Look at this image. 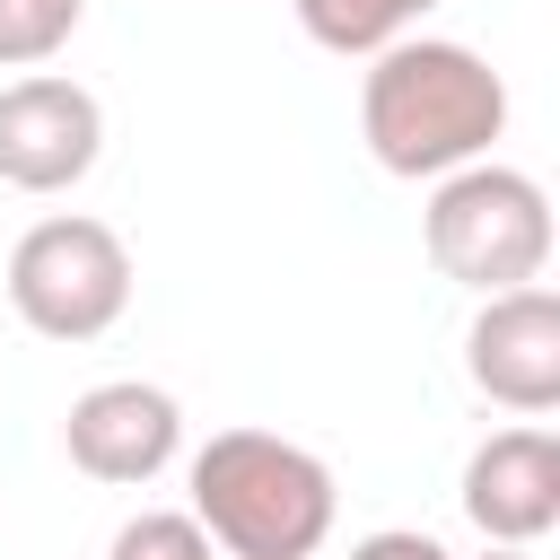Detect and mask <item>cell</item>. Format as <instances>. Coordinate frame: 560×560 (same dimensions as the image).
<instances>
[{"label": "cell", "mask_w": 560, "mask_h": 560, "mask_svg": "<svg viewBox=\"0 0 560 560\" xmlns=\"http://www.w3.org/2000/svg\"><path fill=\"white\" fill-rule=\"evenodd\" d=\"M359 131L368 158L402 184H438L472 158L499 149L508 131V79L446 35H394L385 52H368L359 79Z\"/></svg>", "instance_id": "obj_1"}, {"label": "cell", "mask_w": 560, "mask_h": 560, "mask_svg": "<svg viewBox=\"0 0 560 560\" xmlns=\"http://www.w3.org/2000/svg\"><path fill=\"white\" fill-rule=\"evenodd\" d=\"M332 464L280 429H219L192 455V525L228 560H315L332 542Z\"/></svg>", "instance_id": "obj_2"}, {"label": "cell", "mask_w": 560, "mask_h": 560, "mask_svg": "<svg viewBox=\"0 0 560 560\" xmlns=\"http://www.w3.org/2000/svg\"><path fill=\"white\" fill-rule=\"evenodd\" d=\"M420 236H429V262L446 280L499 298V289L542 280V262H551V192L525 166L472 158V166L438 175V192L420 210Z\"/></svg>", "instance_id": "obj_3"}, {"label": "cell", "mask_w": 560, "mask_h": 560, "mask_svg": "<svg viewBox=\"0 0 560 560\" xmlns=\"http://www.w3.org/2000/svg\"><path fill=\"white\" fill-rule=\"evenodd\" d=\"M9 306L44 341H96L131 306V245L88 210L35 219L9 254Z\"/></svg>", "instance_id": "obj_4"}, {"label": "cell", "mask_w": 560, "mask_h": 560, "mask_svg": "<svg viewBox=\"0 0 560 560\" xmlns=\"http://www.w3.org/2000/svg\"><path fill=\"white\" fill-rule=\"evenodd\" d=\"M96 158H105V105L79 79L35 70V79L0 88V184H18V192H70Z\"/></svg>", "instance_id": "obj_5"}, {"label": "cell", "mask_w": 560, "mask_h": 560, "mask_svg": "<svg viewBox=\"0 0 560 560\" xmlns=\"http://www.w3.org/2000/svg\"><path fill=\"white\" fill-rule=\"evenodd\" d=\"M464 376L481 385V402H499L516 420L560 411V298L542 280L481 298V315L464 332Z\"/></svg>", "instance_id": "obj_6"}, {"label": "cell", "mask_w": 560, "mask_h": 560, "mask_svg": "<svg viewBox=\"0 0 560 560\" xmlns=\"http://www.w3.org/2000/svg\"><path fill=\"white\" fill-rule=\"evenodd\" d=\"M61 446H70V464H79L88 481L140 490V481H158V472L175 464V446H184V411H175L166 385L105 376V385H88V394L70 402Z\"/></svg>", "instance_id": "obj_7"}, {"label": "cell", "mask_w": 560, "mask_h": 560, "mask_svg": "<svg viewBox=\"0 0 560 560\" xmlns=\"http://www.w3.org/2000/svg\"><path fill=\"white\" fill-rule=\"evenodd\" d=\"M464 516L481 542H508V551H534L551 525H560V438L551 429H490L464 464Z\"/></svg>", "instance_id": "obj_8"}, {"label": "cell", "mask_w": 560, "mask_h": 560, "mask_svg": "<svg viewBox=\"0 0 560 560\" xmlns=\"http://www.w3.org/2000/svg\"><path fill=\"white\" fill-rule=\"evenodd\" d=\"M429 9H438V0H298V26H306L324 52L368 61V52H385L394 35H411Z\"/></svg>", "instance_id": "obj_9"}, {"label": "cell", "mask_w": 560, "mask_h": 560, "mask_svg": "<svg viewBox=\"0 0 560 560\" xmlns=\"http://www.w3.org/2000/svg\"><path fill=\"white\" fill-rule=\"evenodd\" d=\"M88 0H0V70H35L79 35Z\"/></svg>", "instance_id": "obj_10"}, {"label": "cell", "mask_w": 560, "mask_h": 560, "mask_svg": "<svg viewBox=\"0 0 560 560\" xmlns=\"http://www.w3.org/2000/svg\"><path fill=\"white\" fill-rule=\"evenodd\" d=\"M105 560H219V551H210V534L192 525V508H140V516L114 534Z\"/></svg>", "instance_id": "obj_11"}, {"label": "cell", "mask_w": 560, "mask_h": 560, "mask_svg": "<svg viewBox=\"0 0 560 560\" xmlns=\"http://www.w3.org/2000/svg\"><path fill=\"white\" fill-rule=\"evenodd\" d=\"M350 560H446V542H438V534H420V525H385V534L350 542Z\"/></svg>", "instance_id": "obj_12"}, {"label": "cell", "mask_w": 560, "mask_h": 560, "mask_svg": "<svg viewBox=\"0 0 560 560\" xmlns=\"http://www.w3.org/2000/svg\"><path fill=\"white\" fill-rule=\"evenodd\" d=\"M481 560H525V551H508V542H490V551H481Z\"/></svg>", "instance_id": "obj_13"}]
</instances>
